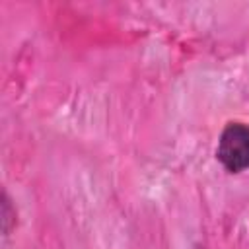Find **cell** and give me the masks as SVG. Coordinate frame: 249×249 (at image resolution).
<instances>
[{"label": "cell", "instance_id": "cell-1", "mask_svg": "<svg viewBox=\"0 0 249 249\" xmlns=\"http://www.w3.org/2000/svg\"><path fill=\"white\" fill-rule=\"evenodd\" d=\"M216 158L228 173H241L249 169V124L230 121L218 138Z\"/></svg>", "mask_w": 249, "mask_h": 249}]
</instances>
